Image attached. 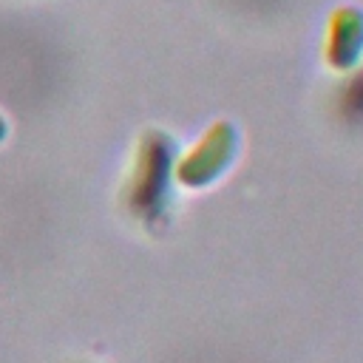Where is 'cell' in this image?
I'll use <instances>...</instances> for the list:
<instances>
[{
	"label": "cell",
	"mask_w": 363,
	"mask_h": 363,
	"mask_svg": "<svg viewBox=\"0 0 363 363\" xmlns=\"http://www.w3.org/2000/svg\"><path fill=\"white\" fill-rule=\"evenodd\" d=\"M238 150V133L230 122H213L204 136L176 162V182L190 187V190H201L207 184H213L233 162Z\"/></svg>",
	"instance_id": "6da1fadb"
},
{
	"label": "cell",
	"mask_w": 363,
	"mask_h": 363,
	"mask_svg": "<svg viewBox=\"0 0 363 363\" xmlns=\"http://www.w3.org/2000/svg\"><path fill=\"white\" fill-rule=\"evenodd\" d=\"M170 150L173 145L162 133L142 139L136 170L130 179V207L142 216H150L164 199V182L170 179Z\"/></svg>",
	"instance_id": "7a4b0ae2"
},
{
	"label": "cell",
	"mask_w": 363,
	"mask_h": 363,
	"mask_svg": "<svg viewBox=\"0 0 363 363\" xmlns=\"http://www.w3.org/2000/svg\"><path fill=\"white\" fill-rule=\"evenodd\" d=\"M363 57V11L340 9L335 11L326 34V62L335 71H352Z\"/></svg>",
	"instance_id": "3957f363"
},
{
	"label": "cell",
	"mask_w": 363,
	"mask_h": 363,
	"mask_svg": "<svg viewBox=\"0 0 363 363\" xmlns=\"http://www.w3.org/2000/svg\"><path fill=\"white\" fill-rule=\"evenodd\" d=\"M6 130H9V128H6V119H3V116H0V142H3V139H6Z\"/></svg>",
	"instance_id": "277c9868"
}]
</instances>
